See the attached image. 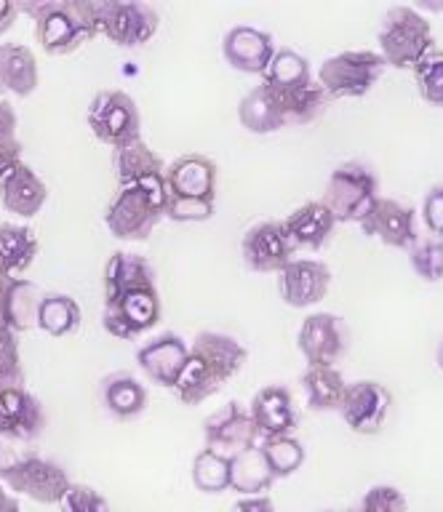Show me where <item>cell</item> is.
<instances>
[{"label":"cell","instance_id":"obj_5","mask_svg":"<svg viewBox=\"0 0 443 512\" xmlns=\"http://www.w3.org/2000/svg\"><path fill=\"white\" fill-rule=\"evenodd\" d=\"M387 62L379 51L371 48H355V51H339V54L323 59L318 67V83L329 99H355L366 96L382 78Z\"/></svg>","mask_w":443,"mask_h":512},{"label":"cell","instance_id":"obj_18","mask_svg":"<svg viewBox=\"0 0 443 512\" xmlns=\"http://www.w3.org/2000/svg\"><path fill=\"white\" fill-rule=\"evenodd\" d=\"M331 270L321 259L294 256L278 272V294L289 307H313L329 294Z\"/></svg>","mask_w":443,"mask_h":512},{"label":"cell","instance_id":"obj_21","mask_svg":"<svg viewBox=\"0 0 443 512\" xmlns=\"http://www.w3.org/2000/svg\"><path fill=\"white\" fill-rule=\"evenodd\" d=\"M217 179V163L201 152H185L166 166V192L169 195L217 200Z\"/></svg>","mask_w":443,"mask_h":512},{"label":"cell","instance_id":"obj_16","mask_svg":"<svg viewBox=\"0 0 443 512\" xmlns=\"http://www.w3.org/2000/svg\"><path fill=\"white\" fill-rule=\"evenodd\" d=\"M190 358V344L174 331H161L137 347V363L150 382L171 387L179 382Z\"/></svg>","mask_w":443,"mask_h":512},{"label":"cell","instance_id":"obj_3","mask_svg":"<svg viewBox=\"0 0 443 512\" xmlns=\"http://www.w3.org/2000/svg\"><path fill=\"white\" fill-rule=\"evenodd\" d=\"M166 216V182L118 187L105 208L107 230L121 240H147Z\"/></svg>","mask_w":443,"mask_h":512},{"label":"cell","instance_id":"obj_29","mask_svg":"<svg viewBox=\"0 0 443 512\" xmlns=\"http://www.w3.org/2000/svg\"><path fill=\"white\" fill-rule=\"evenodd\" d=\"M145 286H158L153 262L134 251H113L105 264V296Z\"/></svg>","mask_w":443,"mask_h":512},{"label":"cell","instance_id":"obj_14","mask_svg":"<svg viewBox=\"0 0 443 512\" xmlns=\"http://www.w3.org/2000/svg\"><path fill=\"white\" fill-rule=\"evenodd\" d=\"M390 406H393V395L385 384L374 379H358L347 384L339 403V416L358 435H377L390 414Z\"/></svg>","mask_w":443,"mask_h":512},{"label":"cell","instance_id":"obj_6","mask_svg":"<svg viewBox=\"0 0 443 512\" xmlns=\"http://www.w3.org/2000/svg\"><path fill=\"white\" fill-rule=\"evenodd\" d=\"M379 198V179L363 160H345L331 171L323 203L337 216V222H361Z\"/></svg>","mask_w":443,"mask_h":512},{"label":"cell","instance_id":"obj_35","mask_svg":"<svg viewBox=\"0 0 443 512\" xmlns=\"http://www.w3.org/2000/svg\"><path fill=\"white\" fill-rule=\"evenodd\" d=\"M230 459L233 456L219 454L209 446L201 448L193 456V467H190L193 486L201 494H222V491H227L230 488Z\"/></svg>","mask_w":443,"mask_h":512},{"label":"cell","instance_id":"obj_27","mask_svg":"<svg viewBox=\"0 0 443 512\" xmlns=\"http://www.w3.org/2000/svg\"><path fill=\"white\" fill-rule=\"evenodd\" d=\"M38 88V59L25 43H0V96H30Z\"/></svg>","mask_w":443,"mask_h":512},{"label":"cell","instance_id":"obj_8","mask_svg":"<svg viewBox=\"0 0 443 512\" xmlns=\"http://www.w3.org/2000/svg\"><path fill=\"white\" fill-rule=\"evenodd\" d=\"M161 294L158 286L131 288L123 294L105 296L102 326L118 339H137L161 320Z\"/></svg>","mask_w":443,"mask_h":512},{"label":"cell","instance_id":"obj_47","mask_svg":"<svg viewBox=\"0 0 443 512\" xmlns=\"http://www.w3.org/2000/svg\"><path fill=\"white\" fill-rule=\"evenodd\" d=\"M230 512H275V504L267 494H251L241 496V499L233 504V510Z\"/></svg>","mask_w":443,"mask_h":512},{"label":"cell","instance_id":"obj_22","mask_svg":"<svg viewBox=\"0 0 443 512\" xmlns=\"http://www.w3.org/2000/svg\"><path fill=\"white\" fill-rule=\"evenodd\" d=\"M49 198V187L30 163L19 160L0 176V203L9 214L33 219Z\"/></svg>","mask_w":443,"mask_h":512},{"label":"cell","instance_id":"obj_36","mask_svg":"<svg viewBox=\"0 0 443 512\" xmlns=\"http://www.w3.org/2000/svg\"><path fill=\"white\" fill-rule=\"evenodd\" d=\"M281 96L283 104H286V118H289V123H299V126L313 123V120L326 110V104H329V94L323 91L318 78Z\"/></svg>","mask_w":443,"mask_h":512},{"label":"cell","instance_id":"obj_15","mask_svg":"<svg viewBox=\"0 0 443 512\" xmlns=\"http://www.w3.org/2000/svg\"><path fill=\"white\" fill-rule=\"evenodd\" d=\"M203 438H206V446L219 451V454L235 456L246 448L257 446L259 432L254 427L249 408L241 406L238 400H227L225 406L206 416Z\"/></svg>","mask_w":443,"mask_h":512},{"label":"cell","instance_id":"obj_41","mask_svg":"<svg viewBox=\"0 0 443 512\" xmlns=\"http://www.w3.org/2000/svg\"><path fill=\"white\" fill-rule=\"evenodd\" d=\"M217 200L185 198V195H169L166 192V216L174 222H206L214 216Z\"/></svg>","mask_w":443,"mask_h":512},{"label":"cell","instance_id":"obj_25","mask_svg":"<svg viewBox=\"0 0 443 512\" xmlns=\"http://www.w3.org/2000/svg\"><path fill=\"white\" fill-rule=\"evenodd\" d=\"M113 166L118 176V187H129V184H145V182H166V163L150 144L139 136L134 142L115 147L113 150Z\"/></svg>","mask_w":443,"mask_h":512},{"label":"cell","instance_id":"obj_43","mask_svg":"<svg viewBox=\"0 0 443 512\" xmlns=\"http://www.w3.org/2000/svg\"><path fill=\"white\" fill-rule=\"evenodd\" d=\"M0 379H27L19 355V334L6 323H0Z\"/></svg>","mask_w":443,"mask_h":512},{"label":"cell","instance_id":"obj_12","mask_svg":"<svg viewBox=\"0 0 443 512\" xmlns=\"http://www.w3.org/2000/svg\"><path fill=\"white\" fill-rule=\"evenodd\" d=\"M297 347L307 366H334L350 347V328L342 315L313 312L299 326Z\"/></svg>","mask_w":443,"mask_h":512},{"label":"cell","instance_id":"obj_28","mask_svg":"<svg viewBox=\"0 0 443 512\" xmlns=\"http://www.w3.org/2000/svg\"><path fill=\"white\" fill-rule=\"evenodd\" d=\"M43 291L27 278H11L3 296H0V323L14 328L17 334L38 326Z\"/></svg>","mask_w":443,"mask_h":512},{"label":"cell","instance_id":"obj_53","mask_svg":"<svg viewBox=\"0 0 443 512\" xmlns=\"http://www.w3.org/2000/svg\"><path fill=\"white\" fill-rule=\"evenodd\" d=\"M6 496H9V491H6V483H3V480H0V502H3V499H6Z\"/></svg>","mask_w":443,"mask_h":512},{"label":"cell","instance_id":"obj_34","mask_svg":"<svg viewBox=\"0 0 443 512\" xmlns=\"http://www.w3.org/2000/svg\"><path fill=\"white\" fill-rule=\"evenodd\" d=\"M313 78V70H310V62L305 56L294 51V48H278L273 56V62L265 70V80L270 88H275L278 94H289L294 88L305 86Z\"/></svg>","mask_w":443,"mask_h":512},{"label":"cell","instance_id":"obj_52","mask_svg":"<svg viewBox=\"0 0 443 512\" xmlns=\"http://www.w3.org/2000/svg\"><path fill=\"white\" fill-rule=\"evenodd\" d=\"M438 366H441V371H443V339H441V344H438Z\"/></svg>","mask_w":443,"mask_h":512},{"label":"cell","instance_id":"obj_11","mask_svg":"<svg viewBox=\"0 0 443 512\" xmlns=\"http://www.w3.org/2000/svg\"><path fill=\"white\" fill-rule=\"evenodd\" d=\"M161 27V16L145 0H102L99 32L115 46L134 48L153 38Z\"/></svg>","mask_w":443,"mask_h":512},{"label":"cell","instance_id":"obj_39","mask_svg":"<svg viewBox=\"0 0 443 512\" xmlns=\"http://www.w3.org/2000/svg\"><path fill=\"white\" fill-rule=\"evenodd\" d=\"M414 80L422 99L435 107H443V51L433 48L422 62L414 67Z\"/></svg>","mask_w":443,"mask_h":512},{"label":"cell","instance_id":"obj_13","mask_svg":"<svg viewBox=\"0 0 443 512\" xmlns=\"http://www.w3.org/2000/svg\"><path fill=\"white\" fill-rule=\"evenodd\" d=\"M243 262L254 272H278L297 256L283 219H259L243 232L241 240Z\"/></svg>","mask_w":443,"mask_h":512},{"label":"cell","instance_id":"obj_23","mask_svg":"<svg viewBox=\"0 0 443 512\" xmlns=\"http://www.w3.org/2000/svg\"><path fill=\"white\" fill-rule=\"evenodd\" d=\"M286 232L297 251H318L326 246L331 232L337 227V216L331 214L323 200H307L297 206L286 219Z\"/></svg>","mask_w":443,"mask_h":512},{"label":"cell","instance_id":"obj_48","mask_svg":"<svg viewBox=\"0 0 443 512\" xmlns=\"http://www.w3.org/2000/svg\"><path fill=\"white\" fill-rule=\"evenodd\" d=\"M19 14H22L19 0H0V35L14 27V22H17Z\"/></svg>","mask_w":443,"mask_h":512},{"label":"cell","instance_id":"obj_49","mask_svg":"<svg viewBox=\"0 0 443 512\" xmlns=\"http://www.w3.org/2000/svg\"><path fill=\"white\" fill-rule=\"evenodd\" d=\"M22 160V150H0V176Z\"/></svg>","mask_w":443,"mask_h":512},{"label":"cell","instance_id":"obj_44","mask_svg":"<svg viewBox=\"0 0 443 512\" xmlns=\"http://www.w3.org/2000/svg\"><path fill=\"white\" fill-rule=\"evenodd\" d=\"M422 219H425L430 235H441L443 238V184L430 187L422 200Z\"/></svg>","mask_w":443,"mask_h":512},{"label":"cell","instance_id":"obj_40","mask_svg":"<svg viewBox=\"0 0 443 512\" xmlns=\"http://www.w3.org/2000/svg\"><path fill=\"white\" fill-rule=\"evenodd\" d=\"M409 502L403 496L401 488L390 486V483H379L371 486L366 494L361 496V502L355 504L350 512H406Z\"/></svg>","mask_w":443,"mask_h":512},{"label":"cell","instance_id":"obj_7","mask_svg":"<svg viewBox=\"0 0 443 512\" xmlns=\"http://www.w3.org/2000/svg\"><path fill=\"white\" fill-rule=\"evenodd\" d=\"M86 120L99 142L110 144L113 150L142 136V112L134 96L123 88H99L89 102Z\"/></svg>","mask_w":443,"mask_h":512},{"label":"cell","instance_id":"obj_31","mask_svg":"<svg viewBox=\"0 0 443 512\" xmlns=\"http://www.w3.org/2000/svg\"><path fill=\"white\" fill-rule=\"evenodd\" d=\"M273 483L275 475L259 443L230 459V488L238 491L241 496L267 494Z\"/></svg>","mask_w":443,"mask_h":512},{"label":"cell","instance_id":"obj_37","mask_svg":"<svg viewBox=\"0 0 443 512\" xmlns=\"http://www.w3.org/2000/svg\"><path fill=\"white\" fill-rule=\"evenodd\" d=\"M259 446L265 451L270 470H273L275 480L289 478L305 464V448L294 435H283V438H267L259 440Z\"/></svg>","mask_w":443,"mask_h":512},{"label":"cell","instance_id":"obj_17","mask_svg":"<svg viewBox=\"0 0 443 512\" xmlns=\"http://www.w3.org/2000/svg\"><path fill=\"white\" fill-rule=\"evenodd\" d=\"M358 224L369 238H379L385 246L403 248V251H409L411 243L419 238L414 208L401 200L385 198V195L374 200V206L366 211Z\"/></svg>","mask_w":443,"mask_h":512},{"label":"cell","instance_id":"obj_33","mask_svg":"<svg viewBox=\"0 0 443 512\" xmlns=\"http://www.w3.org/2000/svg\"><path fill=\"white\" fill-rule=\"evenodd\" d=\"M83 323V310L78 299L62 291H43L41 310H38V328L51 336L75 334Z\"/></svg>","mask_w":443,"mask_h":512},{"label":"cell","instance_id":"obj_2","mask_svg":"<svg viewBox=\"0 0 443 512\" xmlns=\"http://www.w3.org/2000/svg\"><path fill=\"white\" fill-rule=\"evenodd\" d=\"M33 16L35 38L49 54H73L99 35L102 0H19Z\"/></svg>","mask_w":443,"mask_h":512},{"label":"cell","instance_id":"obj_4","mask_svg":"<svg viewBox=\"0 0 443 512\" xmlns=\"http://www.w3.org/2000/svg\"><path fill=\"white\" fill-rule=\"evenodd\" d=\"M379 54L387 64L398 70H414L435 48L433 27L417 8L393 6L387 8L377 30Z\"/></svg>","mask_w":443,"mask_h":512},{"label":"cell","instance_id":"obj_45","mask_svg":"<svg viewBox=\"0 0 443 512\" xmlns=\"http://www.w3.org/2000/svg\"><path fill=\"white\" fill-rule=\"evenodd\" d=\"M17 110L11 102L0 99V150H22V142L17 136Z\"/></svg>","mask_w":443,"mask_h":512},{"label":"cell","instance_id":"obj_42","mask_svg":"<svg viewBox=\"0 0 443 512\" xmlns=\"http://www.w3.org/2000/svg\"><path fill=\"white\" fill-rule=\"evenodd\" d=\"M62 512H110V504L97 488L89 483H73L67 488L62 502H59Z\"/></svg>","mask_w":443,"mask_h":512},{"label":"cell","instance_id":"obj_54","mask_svg":"<svg viewBox=\"0 0 443 512\" xmlns=\"http://www.w3.org/2000/svg\"><path fill=\"white\" fill-rule=\"evenodd\" d=\"M323 512H337V510H323Z\"/></svg>","mask_w":443,"mask_h":512},{"label":"cell","instance_id":"obj_30","mask_svg":"<svg viewBox=\"0 0 443 512\" xmlns=\"http://www.w3.org/2000/svg\"><path fill=\"white\" fill-rule=\"evenodd\" d=\"M38 235L19 222H0V270L11 278H22L38 256Z\"/></svg>","mask_w":443,"mask_h":512},{"label":"cell","instance_id":"obj_9","mask_svg":"<svg viewBox=\"0 0 443 512\" xmlns=\"http://www.w3.org/2000/svg\"><path fill=\"white\" fill-rule=\"evenodd\" d=\"M3 483L14 494L30 496L33 502L41 504H59L67 488L73 486L65 467L49 456H43L35 446L22 456V462L3 478Z\"/></svg>","mask_w":443,"mask_h":512},{"label":"cell","instance_id":"obj_20","mask_svg":"<svg viewBox=\"0 0 443 512\" xmlns=\"http://www.w3.org/2000/svg\"><path fill=\"white\" fill-rule=\"evenodd\" d=\"M275 51L278 46H275L273 32L259 30L254 24H233L222 40V54L227 64L233 70L251 72V75H265Z\"/></svg>","mask_w":443,"mask_h":512},{"label":"cell","instance_id":"obj_38","mask_svg":"<svg viewBox=\"0 0 443 512\" xmlns=\"http://www.w3.org/2000/svg\"><path fill=\"white\" fill-rule=\"evenodd\" d=\"M411 270L427 283H438L443 278V238L441 235H419L409 248Z\"/></svg>","mask_w":443,"mask_h":512},{"label":"cell","instance_id":"obj_19","mask_svg":"<svg viewBox=\"0 0 443 512\" xmlns=\"http://www.w3.org/2000/svg\"><path fill=\"white\" fill-rule=\"evenodd\" d=\"M249 414L259 432V440L294 435L299 424L297 400L286 384H265L254 392L249 403Z\"/></svg>","mask_w":443,"mask_h":512},{"label":"cell","instance_id":"obj_51","mask_svg":"<svg viewBox=\"0 0 443 512\" xmlns=\"http://www.w3.org/2000/svg\"><path fill=\"white\" fill-rule=\"evenodd\" d=\"M11 275H6V272L0 270V296H3V291H6V286H9Z\"/></svg>","mask_w":443,"mask_h":512},{"label":"cell","instance_id":"obj_32","mask_svg":"<svg viewBox=\"0 0 443 512\" xmlns=\"http://www.w3.org/2000/svg\"><path fill=\"white\" fill-rule=\"evenodd\" d=\"M310 411H339L347 382L337 366H307L299 376Z\"/></svg>","mask_w":443,"mask_h":512},{"label":"cell","instance_id":"obj_24","mask_svg":"<svg viewBox=\"0 0 443 512\" xmlns=\"http://www.w3.org/2000/svg\"><path fill=\"white\" fill-rule=\"evenodd\" d=\"M238 120L251 134H275L289 123L283 96L267 83H259L249 94H243L238 102Z\"/></svg>","mask_w":443,"mask_h":512},{"label":"cell","instance_id":"obj_46","mask_svg":"<svg viewBox=\"0 0 443 512\" xmlns=\"http://www.w3.org/2000/svg\"><path fill=\"white\" fill-rule=\"evenodd\" d=\"M35 443H22V440L6 438V435H0V480L6 478L19 462H22V456L33 448Z\"/></svg>","mask_w":443,"mask_h":512},{"label":"cell","instance_id":"obj_1","mask_svg":"<svg viewBox=\"0 0 443 512\" xmlns=\"http://www.w3.org/2000/svg\"><path fill=\"white\" fill-rule=\"evenodd\" d=\"M249 358V352L235 336L222 331H198L190 342L187 366L174 384L177 398L185 406H201L222 384L235 376Z\"/></svg>","mask_w":443,"mask_h":512},{"label":"cell","instance_id":"obj_10","mask_svg":"<svg viewBox=\"0 0 443 512\" xmlns=\"http://www.w3.org/2000/svg\"><path fill=\"white\" fill-rule=\"evenodd\" d=\"M49 424L41 398L27 390V379H0V435L35 443Z\"/></svg>","mask_w":443,"mask_h":512},{"label":"cell","instance_id":"obj_50","mask_svg":"<svg viewBox=\"0 0 443 512\" xmlns=\"http://www.w3.org/2000/svg\"><path fill=\"white\" fill-rule=\"evenodd\" d=\"M0 512H22L19 510V502H17V496H6L3 502H0Z\"/></svg>","mask_w":443,"mask_h":512},{"label":"cell","instance_id":"obj_26","mask_svg":"<svg viewBox=\"0 0 443 512\" xmlns=\"http://www.w3.org/2000/svg\"><path fill=\"white\" fill-rule=\"evenodd\" d=\"M99 400L115 419H134L147 408V387L131 371H110L99 379Z\"/></svg>","mask_w":443,"mask_h":512}]
</instances>
